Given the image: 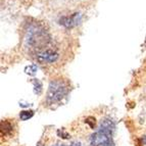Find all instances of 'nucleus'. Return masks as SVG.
I'll return each instance as SVG.
<instances>
[{
  "instance_id": "3",
  "label": "nucleus",
  "mask_w": 146,
  "mask_h": 146,
  "mask_svg": "<svg viewBox=\"0 0 146 146\" xmlns=\"http://www.w3.org/2000/svg\"><path fill=\"white\" fill-rule=\"evenodd\" d=\"M111 135V133L99 129L94 134L91 135V146H115Z\"/></svg>"
},
{
  "instance_id": "12",
  "label": "nucleus",
  "mask_w": 146,
  "mask_h": 146,
  "mask_svg": "<svg viewBox=\"0 0 146 146\" xmlns=\"http://www.w3.org/2000/svg\"><path fill=\"white\" fill-rule=\"evenodd\" d=\"M85 123L90 126L91 129H94L95 125H96V119H95V117H88L87 119H85Z\"/></svg>"
},
{
  "instance_id": "1",
  "label": "nucleus",
  "mask_w": 146,
  "mask_h": 146,
  "mask_svg": "<svg viewBox=\"0 0 146 146\" xmlns=\"http://www.w3.org/2000/svg\"><path fill=\"white\" fill-rule=\"evenodd\" d=\"M68 93L66 85L62 81H51L49 84L46 95V101L48 104L59 102Z\"/></svg>"
},
{
  "instance_id": "13",
  "label": "nucleus",
  "mask_w": 146,
  "mask_h": 146,
  "mask_svg": "<svg viewBox=\"0 0 146 146\" xmlns=\"http://www.w3.org/2000/svg\"><path fill=\"white\" fill-rule=\"evenodd\" d=\"M20 105L21 106H23V107H27V106H29V103H25V102H23V101H20Z\"/></svg>"
},
{
  "instance_id": "10",
  "label": "nucleus",
  "mask_w": 146,
  "mask_h": 146,
  "mask_svg": "<svg viewBox=\"0 0 146 146\" xmlns=\"http://www.w3.org/2000/svg\"><path fill=\"white\" fill-rule=\"evenodd\" d=\"M37 71H38V68L36 64H30L25 68V73L29 76H34L37 73Z\"/></svg>"
},
{
  "instance_id": "8",
  "label": "nucleus",
  "mask_w": 146,
  "mask_h": 146,
  "mask_svg": "<svg viewBox=\"0 0 146 146\" xmlns=\"http://www.w3.org/2000/svg\"><path fill=\"white\" fill-rule=\"evenodd\" d=\"M32 83H33V86H34V93L37 95H40L42 92V88H43V85L40 82L38 79H33L32 80Z\"/></svg>"
},
{
  "instance_id": "4",
  "label": "nucleus",
  "mask_w": 146,
  "mask_h": 146,
  "mask_svg": "<svg viewBox=\"0 0 146 146\" xmlns=\"http://www.w3.org/2000/svg\"><path fill=\"white\" fill-rule=\"evenodd\" d=\"M37 60L41 63H45V62H54L55 60H57L58 58V53L53 50H45V51H42L40 53L37 54L36 56Z\"/></svg>"
},
{
  "instance_id": "16",
  "label": "nucleus",
  "mask_w": 146,
  "mask_h": 146,
  "mask_svg": "<svg viewBox=\"0 0 146 146\" xmlns=\"http://www.w3.org/2000/svg\"><path fill=\"white\" fill-rule=\"evenodd\" d=\"M53 146H71V145H66V144H56V145Z\"/></svg>"
},
{
  "instance_id": "6",
  "label": "nucleus",
  "mask_w": 146,
  "mask_h": 146,
  "mask_svg": "<svg viewBox=\"0 0 146 146\" xmlns=\"http://www.w3.org/2000/svg\"><path fill=\"white\" fill-rule=\"evenodd\" d=\"M99 129L103 130V131L108 132V133H111L112 134V132L115 131V124H113V122H112L111 119H105L101 122Z\"/></svg>"
},
{
  "instance_id": "15",
  "label": "nucleus",
  "mask_w": 146,
  "mask_h": 146,
  "mask_svg": "<svg viewBox=\"0 0 146 146\" xmlns=\"http://www.w3.org/2000/svg\"><path fill=\"white\" fill-rule=\"evenodd\" d=\"M141 141H142V144L146 146V136H143V137H142Z\"/></svg>"
},
{
  "instance_id": "14",
  "label": "nucleus",
  "mask_w": 146,
  "mask_h": 146,
  "mask_svg": "<svg viewBox=\"0 0 146 146\" xmlns=\"http://www.w3.org/2000/svg\"><path fill=\"white\" fill-rule=\"evenodd\" d=\"M71 146H82V144H81L80 142H73V143L71 144Z\"/></svg>"
},
{
  "instance_id": "17",
  "label": "nucleus",
  "mask_w": 146,
  "mask_h": 146,
  "mask_svg": "<svg viewBox=\"0 0 146 146\" xmlns=\"http://www.w3.org/2000/svg\"><path fill=\"white\" fill-rule=\"evenodd\" d=\"M37 146H44V145L41 143V142H38V144H37Z\"/></svg>"
},
{
  "instance_id": "9",
  "label": "nucleus",
  "mask_w": 146,
  "mask_h": 146,
  "mask_svg": "<svg viewBox=\"0 0 146 146\" xmlns=\"http://www.w3.org/2000/svg\"><path fill=\"white\" fill-rule=\"evenodd\" d=\"M34 115V111L33 110H23L20 113V117L22 121H28Z\"/></svg>"
},
{
  "instance_id": "5",
  "label": "nucleus",
  "mask_w": 146,
  "mask_h": 146,
  "mask_svg": "<svg viewBox=\"0 0 146 146\" xmlns=\"http://www.w3.org/2000/svg\"><path fill=\"white\" fill-rule=\"evenodd\" d=\"M81 22V13L76 12L71 17H62L59 20V24L62 25L66 28H73L77 25H79Z\"/></svg>"
},
{
  "instance_id": "7",
  "label": "nucleus",
  "mask_w": 146,
  "mask_h": 146,
  "mask_svg": "<svg viewBox=\"0 0 146 146\" xmlns=\"http://www.w3.org/2000/svg\"><path fill=\"white\" fill-rule=\"evenodd\" d=\"M12 133V126L7 121H2L1 122V135H10Z\"/></svg>"
},
{
  "instance_id": "11",
  "label": "nucleus",
  "mask_w": 146,
  "mask_h": 146,
  "mask_svg": "<svg viewBox=\"0 0 146 146\" xmlns=\"http://www.w3.org/2000/svg\"><path fill=\"white\" fill-rule=\"evenodd\" d=\"M57 135L62 139H70L71 138V135L68 134V132H66L64 129H59L58 131H57Z\"/></svg>"
},
{
  "instance_id": "2",
  "label": "nucleus",
  "mask_w": 146,
  "mask_h": 146,
  "mask_svg": "<svg viewBox=\"0 0 146 146\" xmlns=\"http://www.w3.org/2000/svg\"><path fill=\"white\" fill-rule=\"evenodd\" d=\"M27 43L28 45L32 47L41 46L46 44L47 41H49V36L44 30L39 29V28H31L30 31L28 32L27 36Z\"/></svg>"
}]
</instances>
